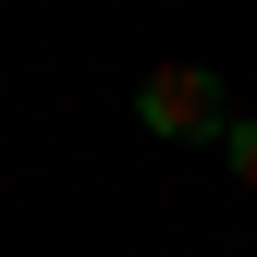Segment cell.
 I'll return each instance as SVG.
<instances>
[{"label": "cell", "mask_w": 257, "mask_h": 257, "mask_svg": "<svg viewBox=\"0 0 257 257\" xmlns=\"http://www.w3.org/2000/svg\"><path fill=\"white\" fill-rule=\"evenodd\" d=\"M220 159H233V184L257 196V122H233V135H220Z\"/></svg>", "instance_id": "obj_2"}, {"label": "cell", "mask_w": 257, "mask_h": 257, "mask_svg": "<svg viewBox=\"0 0 257 257\" xmlns=\"http://www.w3.org/2000/svg\"><path fill=\"white\" fill-rule=\"evenodd\" d=\"M135 122L172 135V147H220V135H233V98H220L208 61H159V74L135 86Z\"/></svg>", "instance_id": "obj_1"}]
</instances>
